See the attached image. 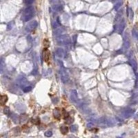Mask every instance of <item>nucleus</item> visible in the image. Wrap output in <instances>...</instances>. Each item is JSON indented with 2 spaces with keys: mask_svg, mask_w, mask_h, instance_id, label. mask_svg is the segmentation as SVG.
I'll use <instances>...</instances> for the list:
<instances>
[{
  "mask_svg": "<svg viewBox=\"0 0 138 138\" xmlns=\"http://www.w3.org/2000/svg\"><path fill=\"white\" fill-rule=\"evenodd\" d=\"M60 131L61 133L64 134V135H65L67 133L69 132V129H68V127L67 126H62L61 128H60Z\"/></svg>",
  "mask_w": 138,
  "mask_h": 138,
  "instance_id": "7ed1b4c3",
  "label": "nucleus"
},
{
  "mask_svg": "<svg viewBox=\"0 0 138 138\" xmlns=\"http://www.w3.org/2000/svg\"><path fill=\"white\" fill-rule=\"evenodd\" d=\"M49 44H50V43H49V42H48V39H45V40L44 41V48H48Z\"/></svg>",
  "mask_w": 138,
  "mask_h": 138,
  "instance_id": "20e7f679",
  "label": "nucleus"
},
{
  "mask_svg": "<svg viewBox=\"0 0 138 138\" xmlns=\"http://www.w3.org/2000/svg\"><path fill=\"white\" fill-rule=\"evenodd\" d=\"M50 51H48V48H44L43 51V57H44V60L45 62H48V61L50 60Z\"/></svg>",
  "mask_w": 138,
  "mask_h": 138,
  "instance_id": "f257e3e1",
  "label": "nucleus"
},
{
  "mask_svg": "<svg viewBox=\"0 0 138 138\" xmlns=\"http://www.w3.org/2000/svg\"><path fill=\"white\" fill-rule=\"evenodd\" d=\"M8 101V96L4 95H1V106H4L6 104V103Z\"/></svg>",
  "mask_w": 138,
  "mask_h": 138,
  "instance_id": "f03ea898",
  "label": "nucleus"
}]
</instances>
